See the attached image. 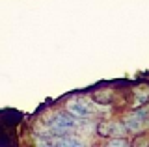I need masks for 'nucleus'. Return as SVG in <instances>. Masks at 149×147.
Returning <instances> with one entry per match:
<instances>
[{
    "instance_id": "3",
    "label": "nucleus",
    "mask_w": 149,
    "mask_h": 147,
    "mask_svg": "<svg viewBox=\"0 0 149 147\" xmlns=\"http://www.w3.org/2000/svg\"><path fill=\"white\" fill-rule=\"evenodd\" d=\"M99 132H101L102 136H108V134H112V132H114V125H112V123H106V125L102 123V125L99 127Z\"/></svg>"
},
{
    "instance_id": "1",
    "label": "nucleus",
    "mask_w": 149,
    "mask_h": 147,
    "mask_svg": "<svg viewBox=\"0 0 149 147\" xmlns=\"http://www.w3.org/2000/svg\"><path fill=\"white\" fill-rule=\"evenodd\" d=\"M106 110H108V106H102V104H97L88 99H71L67 103V112L77 119H90L95 114L106 112Z\"/></svg>"
},
{
    "instance_id": "2",
    "label": "nucleus",
    "mask_w": 149,
    "mask_h": 147,
    "mask_svg": "<svg viewBox=\"0 0 149 147\" xmlns=\"http://www.w3.org/2000/svg\"><path fill=\"white\" fill-rule=\"evenodd\" d=\"M123 125H125V128H127L129 132H140V130H143L146 125H147V112H146V110H138V112L129 114V116L125 117Z\"/></svg>"
},
{
    "instance_id": "4",
    "label": "nucleus",
    "mask_w": 149,
    "mask_h": 147,
    "mask_svg": "<svg viewBox=\"0 0 149 147\" xmlns=\"http://www.w3.org/2000/svg\"><path fill=\"white\" fill-rule=\"evenodd\" d=\"M108 145H112V147L114 145H127V141L125 140H114V141H108Z\"/></svg>"
}]
</instances>
